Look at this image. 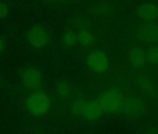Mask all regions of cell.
<instances>
[{
	"instance_id": "cell-1",
	"label": "cell",
	"mask_w": 158,
	"mask_h": 134,
	"mask_svg": "<svg viewBox=\"0 0 158 134\" xmlns=\"http://www.w3.org/2000/svg\"><path fill=\"white\" fill-rule=\"evenodd\" d=\"M26 110L34 116H42L48 114L50 108V99L48 95L39 90H34L25 101Z\"/></svg>"
},
{
	"instance_id": "cell-2",
	"label": "cell",
	"mask_w": 158,
	"mask_h": 134,
	"mask_svg": "<svg viewBox=\"0 0 158 134\" xmlns=\"http://www.w3.org/2000/svg\"><path fill=\"white\" fill-rule=\"evenodd\" d=\"M124 99V95L118 89H109L100 96L98 101L105 113L118 114L122 112Z\"/></svg>"
},
{
	"instance_id": "cell-3",
	"label": "cell",
	"mask_w": 158,
	"mask_h": 134,
	"mask_svg": "<svg viewBox=\"0 0 158 134\" xmlns=\"http://www.w3.org/2000/svg\"><path fill=\"white\" fill-rule=\"evenodd\" d=\"M87 65L95 73H104L109 68V59L107 55L101 50H93L87 57Z\"/></svg>"
},
{
	"instance_id": "cell-4",
	"label": "cell",
	"mask_w": 158,
	"mask_h": 134,
	"mask_svg": "<svg viewBox=\"0 0 158 134\" xmlns=\"http://www.w3.org/2000/svg\"><path fill=\"white\" fill-rule=\"evenodd\" d=\"M23 86L29 90H36L41 87L42 75L34 67H26L20 75Z\"/></svg>"
},
{
	"instance_id": "cell-5",
	"label": "cell",
	"mask_w": 158,
	"mask_h": 134,
	"mask_svg": "<svg viewBox=\"0 0 158 134\" xmlns=\"http://www.w3.org/2000/svg\"><path fill=\"white\" fill-rule=\"evenodd\" d=\"M27 39L32 47L35 48H42L48 44L49 34L43 26L35 25L28 30Z\"/></svg>"
},
{
	"instance_id": "cell-6",
	"label": "cell",
	"mask_w": 158,
	"mask_h": 134,
	"mask_svg": "<svg viewBox=\"0 0 158 134\" xmlns=\"http://www.w3.org/2000/svg\"><path fill=\"white\" fill-rule=\"evenodd\" d=\"M145 110V104L142 100L138 97L125 98L122 107V112L131 117L140 115Z\"/></svg>"
},
{
	"instance_id": "cell-7",
	"label": "cell",
	"mask_w": 158,
	"mask_h": 134,
	"mask_svg": "<svg viewBox=\"0 0 158 134\" xmlns=\"http://www.w3.org/2000/svg\"><path fill=\"white\" fill-rule=\"evenodd\" d=\"M104 113L100 102L98 100L87 101L83 108L81 115L88 120L99 119Z\"/></svg>"
},
{
	"instance_id": "cell-8",
	"label": "cell",
	"mask_w": 158,
	"mask_h": 134,
	"mask_svg": "<svg viewBox=\"0 0 158 134\" xmlns=\"http://www.w3.org/2000/svg\"><path fill=\"white\" fill-rule=\"evenodd\" d=\"M139 37L145 42H155L158 40V26L155 24H145L140 27Z\"/></svg>"
},
{
	"instance_id": "cell-9",
	"label": "cell",
	"mask_w": 158,
	"mask_h": 134,
	"mask_svg": "<svg viewBox=\"0 0 158 134\" xmlns=\"http://www.w3.org/2000/svg\"><path fill=\"white\" fill-rule=\"evenodd\" d=\"M127 59H128L130 65H132L133 67H135V68H140L146 61L145 53L139 48H132L128 53Z\"/></svg>"
},
{
	"instance_id": "cell-10",
	"label": "cell",
	"mask_w": 158,
	"mask_h": 134,
	"mask_svg": "<svg viewBox=\"0 0 158 134\" xmlns=\"http://www.w3.org/2000/svg\"><path fill=\"white\" fill-rule=\"evenodd\" d=\"M138 15L144 20H153L158 17V9L153 4H142L138 8Z\"/></svg>"
},
{
	"instance_id": "cell-11",
	"label": "cell",
	"mask_w": 158,
	"mask_h": 134,
	"mask_svg": "<svg viewBox=\"0 0 158 134\" xmlns=\"http://www.w3.org/2000/svg\"><path fill=\"white\" fill-rule=\"evenodd\" d=\"M138 86L142 90V91H144L148 95H150L152 97L156 95V88H155L154 84L152 83V81L150 80L148 77H140L138 79Z\"/></svg>"
},
{
	"instance_id": "cell-12",
	"label": "cell",
	"mask_w": 158,
	"mask_h": 134,
	"mask_svg": "<svg viewBox=\"0 0 158 134\" xmlns=\"http://www.w3.org/2000/svg\"><path fill=\"white\" fill-rule=\"evenodd\" d=\"M95 37L93 34L88 29L79 30L77 34V42H79L83 46H90L94 43Z\"/></svg>"
},
{
	"instance_id": "cell-13",
	"label": "cell",
	"mask_w": 158,
	"mask_h": 134,
	"mask_svg": "<svg viewBox=\"0 0 158 134\" xmlns=\"http://www.w3.org/2000/svg\"><path fill=\"white\" fill-rule=\"evenodd\" d=\"M86 102H87V100L83 97H78L75 100H73L70 106L71 113L73 115H81Z\"/></svg>"
},
{
	"instance_id": "cell-14",
	"label": "cell",
	"mask_w": 158,
	"mask_h": 134,
	"mask_svg": "<svg viewBox=\"0 0 158 134\" xmlns=\"http://www.w3.org/2000/svg\"><path fill=\"white\" fill-rule=\"evenodd\" d=\"M88 23L89 21L85 17H79V16H74L69 20V24L76 29L82 30V29H87L88 27Z\"/></svg>"
},
{
	"instance_id": "cell-15",
	"label": "cell",
	"mask_w": 158,
	"mask_h": 134,
	"mask_svg": "<svg viewBox=\"0 0 158 134\" xmlns=\"http://www.w3.org/2000/svg\"><path fill=\"white\" fill-rule=\"evenodd\" d=\"M56 90H57V93L60 97L61 98H68L70 95H71V86L69 83L65 82V81H61V82H59L57 87H56Z\"/></svg>"
},
{
	"instance_id": "cell-16",
	"label": "cell",
	"mask_w": 158,
	"mask_h": 134,
	"mask_svg": "<svg viewBox=\"0 0 158 134\" xmlns=\"http://www.w3.org/2000/svg\"><path fill=\"white\" fill-rule=\"evenodd\" d=\"M61 39L66 46H74L77 43V35L73 31H66L62 35Z\"/></svg>"
},
{
	"instance_id": "cell-17",
	"label": "cell",
	"mask_w": 158,
	"mask_h": 134,
	"mask_svg": "<svg viewBox=\"0 0 158 134\" xmlns=\"http://www.w3.org/2000/svg\"><path fill=\"white\" fill-rule=\"evenodd\" d=\"M146 60L151 63H158V47H152L150 48L146 54Z\"/></svg>"
},
{
	"instance_id": "cell-18",
	"label": "cell",
	"mask_w": 158,
	"mask_h": 134,
	"mask_svg": "<svg viewBox=\"0 0 158 134\" xmlns=\"http://www.w3.org/2000/svg\"><path fill=\"white\" fill-rule=\"evenodd\" d=\"M9 14V8L6 4L0 2V19L5 18Z\"/></svg>"
},
{
	"instance_id": "cell-19",
	"label": "cell",
	"mask_w": 158,
	"mask_h": 134,
	"mask_svg": "<svg viewBox=\"0 0 158 134\" xmlns=\"http://www.w3.org/2000/svg\"><path fill=\"white\" fill-rule=\"evenodd\" d=\"M5 48H6V41L2 36H0V52H2L5 49Z\"/></svg>"
}]
</instances>
